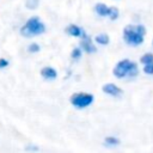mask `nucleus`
Masks as SVG:
<instances>
[{"mask_svg": "<svg viewBox=\"0 0 153 153\" xmlns=\"http://www.w3.org/2000/svg\"><path fill=\"white\" fill-rule=\"evenodd\" d=\"M38 4H39V0H26L25 6L30 10H35L38 6Z\"/></svg>", "mask_w": 153, "mask_h": 153, "instance_id": "nucleus-15", "label": "nucleus"}, {"mask_svg": "<svg viewBox=\"0 0 153 153\" xmlns=\"http://www.w3.org/2000/svg\"><path fill=\"white\" fill-rule=\"evenodd\" d=\"M7 66H8V61L6 59H4V57H0V69L1 68H6Z\"/></svg>", "mask_w": 153, "mask_h": 153, "instance_id": "nucleus-18", "label": "nucleus"}, {"mask_svg": "<svg viewBox=\"0 0 153 153\" xmlns=\"http://www.w3.org/2000/svg\"><path fill=\"white\" fill-rule=\"evenodd\" d=\"M110 10H111V7H109V6H106L105 4H102V2H99V4H97L94 6L96 13L98 16H100V17H109Z\"/></svg>", "mask_w": 153, "mask_h": 153, "instance_id": "nucleus-9", "label": "nucleus"}, {"mask_svg": "<svg viewBox=\"0 0 153 153\" xmlns=\"http://www.w3.org/2000/svg\"><path fill=\"white\" fill-rule=\"evenodd\" d=\"M118 14H120V12H118V8L117 7H111V10H110V14H109V18L111 19V20H116L117 18H118Z\"/></svg>", "mask_w": 153, "mask_h": 153, "instance_id": "nucleus-13", "label": "nucleus"}, {"mask_svg": "<svg viewBox=\"0 0 153 153\" xmlns=\"http://www.w3.org/2000/svg\"><path fill=\"white\" fill-rule=\"evenodd\" d=\"M140 62H141L142 65H147V63L153 62V54H152V53H146V54H143V55L141 56V59H140Z\"/></svg>", "mask_w": 153, "mask_h": 153, "instance_id": "nucleus-11", "label": "nucleus"}, {"mask_svg": "<svg viewBox=\"0 0 153 153\" xmlns=\"http://www.w3.org/2000/svg\"><path fill=\"white\" fill-rule=\"evenodd\" d=\"M44 31H45V26L39 20L38 17H31V18H29L26 20V23L20 29V33L24 37L38 36V35H42Z\"/></svg>", "mask_w": 153, "mask_h": 153, "instance_id": "nucleus-3", "label": "nucleus"}, {"mask_svg": "<svg viewBox=\"0 0 153 153\" xmlns=\"http://www.w3.org/2000/svg\"><path fill=\"white\" fill-rule=\"evenodd\" d=\"M102 90H103V92H105L106 94H109V96H114V97H117V96L122 94V92H123L117 85H115V84H112V82H109V84L103 85Z\"/></svg>", "mask_w": 153, "mask_h": 153, "instance_id": "nucleus-6", "label": "nucleus"}, {"mask_svg": "<svg viewBox=\"0 0 153 153\" xmlns=\"http://www.w3.org/2000/svg\"><path fill=\"white\" fill-rule=\"evenodd\" d=\"M80 47L82 48V50H84V51H86V53H88V54L96 53V50H97L96 45L92 43L91 38H90L86 33H85V35H82V39L80 41Z\"/></svg>", "mask_w": 153, "mask_h": 153, "instance_id": "nucleus-5", "label": "nucleus"}, {"mask_svg": "<svg viewBox=\"0 0 153 153\" xmlns=\"http://www.w3.org/2000/svg\"><path fill=\"white\" fill-rule=\"evenodd\" d=\"M27 51L29 53H37V51H39V45L37 43H31L27 48Z\"/></svg>", "mask_w": 153, "mask_h": 153, "instance_id": "nucleus-17", "label": "nucleus"}, {"mask_svg": "<svg viewBox=\"0 0 153 153\" xmlns=\"http://www.w3.org/2000/svg\"><path fill=\"white\" fill-rule=\"evenodd\" d=\"M104 141H105V143L109 145V146H117V145L120 143V140H118L117 137H115V136H106Z\"/></svg>", "mask_w": 153, "mask_h": 153, "instance_id": "nucleus-12", "label": "nucleus"}, {"mask_svg": "<svg viewBox=\"0 0 153 153\" xmlns=\"http://www.w3.org/2000/svg\"><path fill=\"white\" fill-rule=\"evenodd\" d=\"M41 76L47 80H54L57 76V72L53 67H43L41 69Z\"/></svg>", "mask_w": 153, "mask_h": 153, "instance_id": "nucleus-8", "label": "nucleus"}, {"mask_svg": "<svg viewBox=\"0 0 153 153\" xmlns=\"http://www.w3.org/2000/svg\"><path fill=\"white\" fill-rule=\"evenodd\" d=\"M94 41H96L98 44H100V45H106L110 39H109V36H108L106 33H99V35H97V36L94 37Z\"/></svg>", "mask_w": 153, "mask_h": 153, "instance_id": "nucleus-10", "label": "nucleus"}, {"mask_svg": "<svg viewBox=\"0 0 153 153\" xmlns=\"http://www.w3.org/2000/svg\"><path fill=\"white\" fill-rule=\"evenodd\" d=\"M112 73L118 79H123L126 76L134 78L139 74V68L135 62H133L128 59H124L116 63V66L112 69Z\"/></svg>", "mask_w": 153, "mask_h": 153, "instance_id": "nucleus-2", "label": "nucleus"}, {"mask_svg": "<svg viewBox=\"0 0 153 153\" xmlns=\"http://www.w3.org/2000/svg\"><path fill=\"white\" fill-rule=\"evenodd\" d=\"M152 44H153V42H152Z\"/></svg>", "mask_w": 153, "mask_h": 153, "instance_id": "nucleus-19", "label": "nucleus"}, {"mask_svg": "<svg viewBox=\"0 0 153 153\" xmlns=\"http://www.w3.org/2000/svg\"><path fill=\"white\" fill-rule=\"evenodd\" d=\"M145 35H146V27L140 24H137V25L129 24V25L124 26V29H123L124 42L133 47H137V45L142 44Z\"/></svg>", "mask_w": 153, "mask_h": 153, "instance_id": "nucleus-1", "label": "nucleus"}, {"mask_svg": "<svg viewBox=\"0 0 153 153\" xmlns=\"http://www.w3.org/2000/svg\"><path fill=\"white\" fill-rule=\"evenodd\" d=\"M143 66H145V67H143V72H145L146 74L152 75V74H153V62L147 63V65H143Z\"/></svg>", "mask_w": 153, "mask_h": 153, "instance_id": "nucleus-16", "label": "nucleus"}, {"mask_svg": "<svg viewBox=\"0 0 153 153\" xmlns=\"http://www.w3.org/2000/svg\"><path fill=\"white\" fill-rule=\"evenodd\" d=\"M93 94L91 93H86V92H76L73 93L69 98V102L73 106L78 108V109H84L90 106L93 103Z\"/></svg>", "mask_w": 153, "mask_h": 153, "instance_id": "nucleus-4", "label": "nucleus"}, {"mask_svg": "<svg viewBox=\"0 0 153 153\" xmlns=\"http://www.w3.org/2000/svg\"><path fill=\"white\" fill-rule=\"evenodd\" d=\"M71 57L73 60H79L81 57V49L80 48H74L71 53Z\"/></svg>", "mask_w": 153, "mask_h": 153, "instance_id": "nucleus-14", "label": "nucleus"}, {"mask_svg": "<svg viewBox=\"0 0 153 153\" xmlns=\"http://www.w3.org/2000/svg\"><path fill=\"white\" fill-rule=\"evenodd\" d=\"M66 32H67L69 36H73V37H82V35H85L84 30H82L80 26L75 25V24L68 25V26L66 27Z\"/></svg>", "mask_w": 153, "mask_h": 153, "instance_id": "nucleus-7", "label": "nucleus"}]
</instances>
